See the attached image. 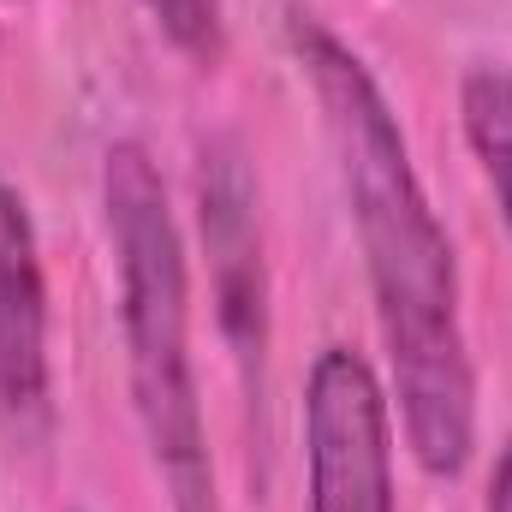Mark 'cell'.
I'll use <instances>...</instances> for the list:
<instances>
[{
  "label": "cell",
  "mask_w": 512,
  "mask_h": 512,
  "mask_svg": "<svg viewBox=\"0 0 512 512\" xmlns=\"http://www.w3.org/2000/svg\"><path fill=\"white\" fill-rule=\"evenodd\" d=\"M292 54L316 90L334 143L340 191L358 227L376 328L393 370V411L411 459L429 477H459L477 447V376L459 316V256L411 167V143L387 108L376 72L322 18L292 12Z\"/></svg>",
  "instance_id": "6da1fadb"
},
{
  "label": "cell",
  "mask_w": 512,
  "mask_h": 512,
  "mask_svg": "<svg viewBox=\"0 0 512 512\" xmlns=\"http://www.w3.org/2000/svg\"><path fill=\"white\" fill-rule=\"evenodd\" d=\"M102 215L120 274V328H126L131 405L161 471L173 512H221L209 423L191 364V268L167 203V179L143 143H114L102 155Z\"/></svg>",
  "instance_id": "7a4b0ae2"
},
{
  "label": "cell",
  "mask_w": 512,
  "mask_h": 512,
  "mask_svg": "<svg viewBox=\"0 0 512 512\" xmlns=\"http://www.w3.org/2000/svg\"><path fill=\"white\" fill-rule=\"evenodd\" d=\"M304 507L399 512L393 405L370 358L352 346H322L304 382Z\"/></svg>",
  "instance_id": "3957f363"
},
{
  "label": "cell",
  "mask_w": 512,
  "mask_h": 512,
  "mask_svg": "<svg viewBox=\"0 0 512 512\" xmlns=\"http://www.w3.org/2000/svg\"><path fill=\"white\" fill-rule=\"evenodd\" d=\"M48 429V280L30 209L0 179V435L12 447H42Z\"/></svg>",
  "instance_id": "277c9868"
},
{
  "label": "cell",
  "mask_w": 512,
  "mask_h": 512,
  "mask_svg": "<svg viewBox=\"0 0 512 512\" xmlns=\"http://www.w3.org/2000/svg\"><path fill=\"white\" fill-rule=\"evenodd\" d=\"M203 239L215 262V292H221V322L239 346L245 364H262L268 346V304H262V245L251 221V179L227 143L203 155Z\"/></svg>",
  "instance_id": "5b68a950"
},
{
  "label": "cell",
  "mask_w": 512,
  "mask_h": 512,
  "mask_svg": "<svg viewBox=\"0 0 512 512\" xmlns=\"http://www.w3.org/2000/svg\"><path fill=\"white\" fill-rule=\"evenodd\" d=\"M459 114H465L471 155L483 161V179L501 203V221L512 239V66L477 60L459 84Z\"/></svg>",
  "instance_id": "8992f818"
},
{
  "label": "cell",
  "mask_w": 512,
  "mask_h": 512,
  "mask_svg": "<svg viewBox=\"0 0 512 512\" xmlns=\"http://www.w3.org/2000/svg\"><path fill=\"white\" fill-rule=\"evenodd\" d=\"M143 12L161 24V36L191 60H221V0H143Z\"/></svg>",
  "instance_id": "52a82bcc"
},
{
  "label": "cell",
  "mask_w": 512,
  "mask_h": 512,
  "mask_svg": "<svg viewBox=\"0 0 512 512\" xmlns=\"http://www.w3.org/2000/svg\"><path fill=\"white\" fill-rule=\"evenodd\" d=\"M483 512H512V435L507 447H501V459H495V477H489V501Z\"/></svg>",
  "instance_id": "ba28073f"
}]
</instances>
